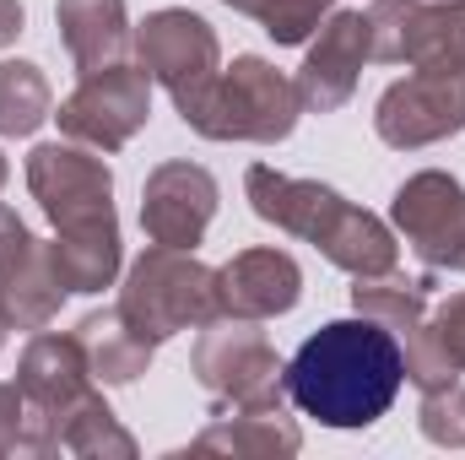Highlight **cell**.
Returning a JSON list of instances; mask_svg holds the SVG:
<instances>
[{
  "label": "cell",
  "mask_w": 465,
  "mask_h": 460,
  "mask_svg": "<svg viewBox=\"0 0 465 460\" xmlns=\"http://www.w3.org/2000/svg\"><path fill=\"white\" fill-rule=\"evenodd\" d=\"M406 385L401 342L368 320H331L287 357V401L325 428H373Z\"/></svg>",
  "instance_id": "cell-1"
},
{
  "label": "cell",
  "mask_w": 465,
  "mask_h": 460,
  "mask_svg": "<svg viewBox=\"0 0 465 460\" xmlns=\"http://www.w3.org/2000/svg\"><path fill=\"white\" fill-rule=\"evenodd\" d=\"M243 195H249L260 223L314 244L347 276H379V271L401 265L395 228L379 223L373 212L351 206L341 190H331L320 179H298V174H282L271 163H254L243 174Z\"/></svg>",
  "instance_id": "cell-2"
},
{
  "label": "cell",
  "mask_w": 465,
  "mask_h": 460,
  "mask_svg": "<svg viewBox=\"0 0 465 460\" xmlns=\"http://www.w3.org/2000/svg\"><path fill=\"white\" fill-rule=\"evenodd\" d=\"M298 87L260 55H238L232 65L217 71V82L190 98L179 119L206 135V141H249V146H276L298 130Z\"/></svg>",
  "instance_id": "cell-3"
},
{
  "label": "cell",
  "mask_w": 465,
  "mask_h": 460,
  "mask_svg": "<svg viewBox=\"0 0 465 460\" xmlns=\"http://www.w3.org/2000/svg\"><path fill=\"white\" fill-rule=\"evenodd\" d=\"M119 309L152 336V342H168L179 331H201L223 315V298H217V271L206 260H195V249H168V244H152L130 271H124V287H119Z\"/></svg>",
  "instance_id": "cell-4"
},
{
  "label": "cell",
  "mask_w": 465,
  "mask_h": 460,
  "mask_svg": "<svg viewBox=\"0 0 465 460\" xmlns=\"http://www.w3.org/2000/svg\"><path fill=\"white\" fill-rule=\"evenodd\" d=\"M190 368H195L201 390L212 395V406H276V401H287V363L276 357L260 320L217 315L212 325H201Z\"/></svg>",
  "instance_id": "cell-5"
},
{
  "label": "cell",
  "mask_w": 465,
  "mask_h": 460,
  "mask_svg": "<svg viewBox=\"0 0 465 460\" xmlns=\"http://www.w3.org/2000/svg\"><path fill=\"white\" fill-rule=\"evenodd\" d=\"M54 119H60L65 141H82V146H93L104 157L124 152L146 130V119H152V76L141 65H130V60L104 65V71H87L60 98Z\"/></svg>",
  "instance_id": "cell-6"
},
{
  "label": "cell",
  "mask_w": 465,
  "mask_h": 460,
  "mask_svg": "<svg viewBox=\"0 0 465 460\" xmlns=\"http://www.w3.org/2000/svg\"><path fill=\"white\" fill-rule=\"evenodd\" d=\"M130 49H135V65L173 98V109H184L190 98H201V93L217 82V71H223L217 27H212L206 16H195L190 5H163V11H152V16L135 27Z\"/></svg>",
  "instance_id": "cell-7"
},
{
  "label": "cell",
  "mask_w": 465,
  "mask_h": 460,
  "mask_svg": "<svg viewBox=\"0 0 465 460\" xmlns=\"http://www.w3.org/2000/svg\"><path fill=\"white\" fill-rule=\"evenodd\" d=\"M390 228L428 271H465V185L444 168L411 174L390 201Z\"/></svg>",
  "instance_id": "cell-8"
},
{
  "label": "cell",
  "mask_w": 465,
  "mask_h": 460,
  "mask_svg": "<svg viewBox=\"0 0 465 460\" xmlns=\"http://www.w3.org/2000/svg\"><path fill=\"white\" fill-rule=\"evenodd\" d=\"M373 130L395 152H422L465 130V71H411L406 82H390Z\"/></svg>",
  "instance_id": "cell-9"
},
{
  "label": "cell",
  "mask_w": 465,
  "mask_h": 460,
  "mask_svg": "<svg viewBox=\"0 0 465 460\" xmlns=\"http://www.w3.org/2000/svg\"><path fill=\"white\" fill-rule=\"evenodd\" d=\"M27 190L54 228L114 212V174L104 152L82 141H44L27 152Z\"/></svg>",
  "instance_id": "cell-10"
},
{
  "label": "cell",
  "mask_w": 465,
  "mask_h": 460,
  "mask_svg": "<svg viewBox=\"0 0 465 460\" xmlns=\"http://www.w3.org/2000/svg\"><path fill=\"white\" fill-rule=\"evenodd\" d=\"M368 60H373L368 11H331L320 22V33L309 38V55H303V65L292 76L303 115H336V109H347Z\"/></svg>",
  "instance_id": "cell-11"
},
{
  "label": "cell",
  "mask_w": 465,
  "mask_h": 460,
  "mask_svg": "<svg viewBox=\"0 0 465 460\" xmlns=\"http://www.w3.org/2000/svg\"><path fill=\"white\" fill-rule=\"evenodd\" d=\"M217 201H223V190H217L212 168H201L190 157H168L141 185V228L152 244L195 249L217 217Z\"/></svg>",
  "instance_id": "cell-12"
},
{
  "label": "cell",
  "mask_w": 465,
  "mask_h": 460,
  "mask_svg": "<svg viewBox=\"0 0 465 460\" xmlns=\"http://www.w3.org/2000/svg\"><path fill=\"white\" fill-rule=\"evenodd\" d=\"M217 298H223V315L265 325V320L298 309L303 271H298V260L287 249H238L228 265L217 271Z\"/></svg>",
  "instance_id": "cell-13"
},
{
  "label": "cell",
  "mask_w": 465,
  "mask_h": 460,
  "mask_svg": "<svg viewBox=\"0 0 465 460\" xmlns=\"http://www.w3.org/2000/svg\"><path fill=\"white\" fill-rule=\"evenodd\" d=\"M303 434L287 412L276 406H212V423L190 439V455H232V460H271V455H298Z\"/></svg>",
  "instance_id": "cell-14"
},
{
  "label": "cell",
  "mask_w": 465,
  "mask_h": 460,
  "mask_svg": "<svg viewBox=\"0 0 465 460\" xmlns=\"http://www.w3.org/2000/svg\"><path fill=\"white\" fill-rule=\"evenodd\" d=\"M16 385H22L27 406H38L44 417L65 412L76 395H87V390H93V368H87V352H82V342H76V331H71V336L38 331L33 342L22 346Z\"/></svg>",
  "instance_id": "cell-15"
},
{
  "label": "cell",
  "mask_w": 465,
  "mask_h": 460,
  "mask_svg": "<svg viewBox=\"0 0 465 460\" xmlns=\"http://www.w3.org/2000/svg\"><path fill=\"white\" fill-rule=\"evenodd\" d=\"M49 260L65 293H104L114 287L119 265H124V244H119V217H87V223H65L49 238Z\"/></svg>",
  "instance_id": "cell-16"
},
{
  "label": "cell",
  "mask_w": 465,
  "mask_h": 460,
  "mask_svg": "<svg viewBox=\"0 0 465 460\" xmlns=\"http://www.w3.org/2000/svg\"><path fill=\"white\" fill-rule=\"evenodd\" d=\"M54 22H60V44L82 76L119 65L135 38L124 0H54Z\"/></svg>",
  "instance_id": "cell-17"
},
{
  "label": "cell",
  "mask_w": 465,
  "mask_h": 460,
  "mask_svg": "<svg viewBox=\"0 0 465 460\" xmlns=\"http://www.w3.org/2000/svg\"><path fill=\"white\" fill-rule=\"evenodd\" d=\"M76 342L87 352V368H93V379H104V385H135L146 368H152V352L157 342L124 315V309H93L82 325H76Z\"/></svg>",
  "instance_id": "cell-18"
},
{
  "label": "cell",
  "mask_w": 465,
  "mask_h": 460,
  "mask_svg": "<svg viewBox=\"0 0 465 460\" xmlns=\"http://www.w3.org/2000/svg\"><path fill=\"white\" fill-rule=\"evenodd\" d=\"M65 304V287L54 276V260H49V244H27L22 255L0 260V309L16 331H44Z\"/></svg>",
  "instance_id": "cell-19"
},
{
  "label": "cell",
  "mask_w": 465,
  "mask_h": 460,
  "mask_svg": "<svg viewBox=\"0 0 465 460\" xmlns=\"http://www.w3.org/2000/svg\"><path fill=\"white\" fill-rule=\"evenodd\" d=\"M44 434H49V455H82V460H130L135 455V439L119 428V417L109 412V401L98 390H87L65 412L44 417Z\"/></svg>",
  "instance_id": "cell-20"
},
{
  "label": "cell",
  "mask_w": 465,
  "mask_h": 460,
  "mask_svg": "<svg viewBox=\"0 0 465 460\" xmlns=\"http://www.w3.org/2000/svg\"><path fill=\"white\" fill-rule=\"evenodd\" d=\"M439 287V276H406L401 265L379 271V276H351V309L379 320L395 342H411L428 325V293Z\"/></svg>",
  "instance_id": "cell-21"
},
{
  "label": "cell",
  "mask_w": 465,
  "mask_h": 460,
  "mask_svg": "<svg viewBox=\"0 0 465 460\" xmlns=\"http://www.w3.org/2000/svg\"><path fill=\"white\" fill-rule=\"evenodd\" d=\"M411 71H465V0H422L411 38H406Z\"/></svg>",
  "instance_id": "cell-22"
},
{
  "label": "cell",
  "mask_w": 465,
  "mask_h": 460,
  "mask_svg": "<svg viewBox=\"0 0 465 460\" xmlns=\"http://www.w3.org/2000/svg\"><path fill=\"white\" fill-rule=\"evenodd\" d=\"M54 119V87L33 60H0V135H33Z\"/></svg>",
  "instance_id": "cell-23"
},
{
  "label": "cell",
  "mask_w": 465,
  "mask_h": 460,
  "mask_svg": "<svg viewBox=\"0 0 465 460\" xmlns=\"http://www.w3.org/2000/svg\"><path fill=\"white\" fill-rule=\"evenodd\" d=\"M238 16H254L276 49H292V44H309L320 33V22L331 16L336 0H223Z\"/></svg>",
  "instance_id": "cell-24"
},
{
  "label": "cell",
  "mask_w": 465,
  "mask_h": 460,
  "mask_svg": "<svg viewBox=\"0 0 465 460\" xmlns=\"http://www.w3.org/2000/svg\"><path fill=\"white\" fill-rule=\"evenodd\" d=\"M417 428L428 445L439 450H465V385L450 379L439 390H422V412H417Z\"/></svg>",
  "instance_id": "cell-25"
},
{
  "label": "cell",
  "mask_w": 465,
  "mask_h": 460,
  "mask_svg": "<svg viewBox=\"0 0 465 460\" xmlns=\"http://www.w3.org/2000/svg\"><path fill=\"white\" fill-rule=\"evenodd\" d=\"M422 0H373L368 5V33H373V60L379 65H406V38L417 22Z\"/></svg>",
  "instance_id": "cell-26"
},
{
  "label": "cell",
  "mask_w": 465,
  "mask_h": 460,
  "mask_svg": "<svg viewBox=\"0 0 465 460\" xmlns=\"http://www.w3.org/2000/svg\"><path fill=\"white\" fill-rule=\"evenodd\" d=\"M428 331H433V342L450 352V363L465 374V293H450V298L428 315Z\"/></svg>",
  "instance_id": "cell-27"
},
{
  "label": "cell",
  "mask_w": 465,
  "mask_h": 460,
  "mask_svg": "<svg viewBox=\"0 0 465 460\" xmlns=\"http://www.w3.org/2000/svg\"><path fill=\"white\" fill-rule=\"evenodd\" d=\"M22 22H27L22 0H0V49H11V44L22 38Z\"/></svg>",
  "instance_id": "cell-28"
},
{
  "label": "cell",
  "mask_w": 465,
  "mask_h": 460,
  "mask_svg": "<svg viewBox=\"0 0 465 460\" xmlns=\"http://www.w3.org/2000/svg\"><path fill=\"white\" fill-rule=\"evenodd\" d=\"M5 179H11V163H5V152H0V190H5Z\"/></svg>",
  "instance_id": "cell-29"
},
{
  "label": "cell",
  "mask_w": 465,
  "mask_h": 460,
  "mask_svg": "<svg viewBox=\"0 0 465 460\" xmlns=\"http://www.w3.org/2000/svg\"><path fill=\"white\" fill-rule=\"evenodd\" d=\"M5 331H11V320H5V309H0V346H5Z\"/></svg>",
  "instance_id": "cell-30"
}]
</instances>
